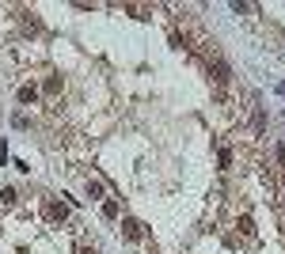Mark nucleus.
I'll use <instances>...</instances> for the list:
<instances>
[{"instance_id": "obj_6", "label": "nucleus", "mask_w": 285, "mask_h": 254, "mask_svg": "<svg viewBox=\"0 0 285 254\" xmlns=\"http://www.w3.org/2000/svg\"><path fill=\"white\" fill-rule=\"evenodd\" d=\"M12 126H15V129H27V126H30V118H27V114H15Z\"/></svg>"}, {"instance_id": "obj_4", "label": "nucleus", "mask_w": 285, "mask_h": 254, "mask_svg": "<svg viewBox=\"0 0 285 254\" xmlns=\"http://www.w3.org/2000/svg\"><path fill=\"white\" fill-rule=\"evenodd\" d=\"M103 216L114 220V216H118V201H103Z\"/></svg>"}, {"instance_id": "obj_1", "label": "nucleus", "mask_w": 285, "mask_h": 254, "mask_svg": "<svg viewBox=\"0 0 285 254\" xmlns=\"http://www.w3.org/2000/svg\"><path fill=\"white\" fill-rule=\"evenodd\" d=\"M122 235L137 243V239L144 235V224H141V220H133V216H126V220H122Z\"/></svg>"}, {"instance_id": "obj_10", "label": "nucleus", "mask_w": 285, "mask_h": 254, "mask_svg": "<svg viewBox=\"0 0 285 254\" xmlns=\"http://www.w3.org/2000/svg\"><path fill=\"white\" fill-rule=\"evenodd\" d=\"M274 91H278V95H282V99H285V84H278V87H274Z\"/></svg>"}, {"instance_id": "obj_3", "label": "nucleus", "mask_w": 285, "mask_h": 254, "mask_svg": "<svg viewBox=\"0 0 285 254\" xmlns=\"http://www.w3.org/2000/svg\"><path fill=\"white\" fill-rule=\"evenodd\" d=\"M34 99H38V87H19V102H34Z\"/></svg>"}, {"instance_id": "obj_2", "label": "nucleus", "mask_w": 285, "mask_h": 254, "mask_svg": "<svg viewBox=\"0 0 285 254\" xmlns=\"http://www.w3.org/2000/svg\"><path fill=\"white\" fill-rule=\"evenodd\" d=\"M69 216V205H61V201H46V220H65Z\"/></svg>"}, {"instance_id": "obj_8", "label": "nucleus", "mask_w": 285, "mask_h": 254, "mask_svg": "<svg viewBox=\"0 0 285 254\" xmlns=\"http://www.w3.org/2000/svg\"><path fill=\"white\" fill-rule=\"evenodd\" d=\"M46 91H50V95H57V91H61V80H57V76H50V80H46Z\"/></svg>"}, {"instance_id": "obj_5", "label": "nucleus", "mask_w": 285, "mask_h": 254, "mask_svg": "<svg viewBox=\"0 0 285 254\" xmlns=\"http://www.w3.org/2000/svg\"><path fill=\"white\" fill-rule=\"evenodd\" d=\"M87 198L99 201V198H103V182H87Z\"/></svg>"}, {"instance_id": "obj_7", "label": "nucleus", "mask_w": 285, "mask_h": 254, "mask_svg": "<svg viewBox=\"0 0 285 254\" xmlns=\"http://www.w3.org/2000/svg\"><path fill=\"white\" fill-rule=\"evenodd\" d=\"M0 201H4V205H15V190H12V186H4V194H0Z\"/></svg>"}, {"instance_id": "obj_9", "label": "nucleus", "mask_w": 285, "mask_h": 254, "mask_svg": "<svg viewBox=\"0 0 285 254\" xmlns=\"http://www.w3.org/2000/svg\"><path fill=\"white\" fill-rule=\"evenodd\" d=\"M76 254H99L95 247H76Z\"/></svg>"}]
</instances>
